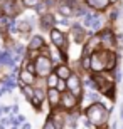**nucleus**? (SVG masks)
<instances>
[{"label":"nucleus","instance_id":"nucleus-4","mask_svg":"<svg viewBox=\"0 0 123 129\" xmlns=\"http://www.w3.org/2000/svg\"><path fill=\"white\" fill-rule=\"evenodd\" d=\"M67 87H69V91H71L73 96H81V82L79 79L76 76H69L67 77Z\"/></svg>","mask_w":123,"mask_h":129},{"label":"nucleus","instance_id":"nucleus-23","mask_svg":"<svg viewBox=\"0 0 123 129\" xmlns=\"http://www.w3.org/2000/svg\"><path fill=\"white\" fill-rule=\"evenodd\" d=\"M83 67H84V69H88V67H90V57H88V55L83 59Z\"/></svg>","mask_w":123,"mask_h":129},{"label":"nucleus","instance_id":"nucleus-17","mask_svg":"<svg viewBox=\"0 0 123 129\" xmlns=\"http://www.w3.org/2000/svg\"><path fill=\"white\" fill-rule=\"evenodd\" d=\"M5 87H7V89H12V87H15L14 77H7V79H5Z\"/></svg>","mask_w":123,"mask_h":129},{"label":"nucleus","instance_id":"nucleus-18","mask_svg":"<svg viewBox=\"0 0 123 129\" xmlns=\"http://www.w3.org/2000/svg\"><path fill=\"white\" fill-rule=\"evenodd\" d=\"M59 12L62 15H71V7H67V5H61L59 7Z\"/></svg>","mask_w":123,"mask_h":129},{"label":"nucleus","instance_id":"nucleus-8","mask_svg":"<svg viewBox=\"0 0 123 129\" xmlns=\"http://www.w3.org/2000/svg\"><path fill=\"white\" fill-rule=\"evenodd\" d=\"M88 5H91L93 9H98V10H103L106 5H108V0H86Z\"/></svg>","mask_w":123,"mask_h":129},{"label":"nucleus","instance_id":"nucleus-11","mask_svg":"<svg viewBox=\"0 0 123 129\" xmlns=\"http://www.w3.org/2000/svg\"><path fill=\"white\" fill-rule=\"evenodd\" d=\"M49 101L52 106H57V102H59V91L54 87H51V91H49Z\"/></svg>","mask_w":123,"mask_h":129},{"label":"nucleus","instance_id":"nucleus-10","mask_svg":"<svg viewBox=\"0 0 123 129\" xmlns=\"http://www.w3.org/2000/svg\"><path fill=\"white\" fill-rule=\"evenodd\" d=\"M29 47H30V49H41V47H44V39L39 37V35L32 37V39H30V44H29Z\"/></svg>","mask_w":123,"mask_h":129},{"label":"nucleus","instance_id":"nucleus-15","mask_svg":"<svg viewBox=\"0 0 123 129\" xmlns=\"http://www.w3.org/2000/svg\"><path fill=\"white\" fill-rule=\"evenodd\" d=\"M95 19H98V15H96V14H88L84 17V25H91V22H93Z\"/></svg>","mask_w":123,"mask_h":129},{"label":"nucleus","instance_id":"nucleus-26","mask_svg":"<svg viewBox=\"0 0 123 129\" xmlns=\"http://www.w3.org/2000/svg\"><path fill=\"white\" fill-rule=\"evenodd\" d=\"M15 121H17V122L20 124V122H25V117H24V116H19V117H17Z\"/></svg>","mask_w":123,"mask_h":129},{"label":"nucleus","instance_id":"nucleus-12","mask_svg":"<svg viewBox=\"0 0 123 129\" xmlns=\"http://www.w3.org/2000/svg\"><path fill=\"white\" fill-rule=\"evenodd\" d=\"M20 79H22L24 84H32V82H34L32 72H29V71H22V72H20Z\"/></svg>","mask_w":123,"mask_h":129},{"label":"nucleus","instance_id":"nucleus-7","mask_svg":"<svg viewBox=\"0 0 123 129\" xmlns=\"http://www.w3.org/2000/svg\"><path fill=\"white\" fill-rule=\"evenodd\" d=\"M71 76V71H69V67L67 66H59L57 67V79H67V77Z\"/></svg>","mask_w":123,"mask_h":129},{"label":"nucleus","instance_id":"nucleus-20","mask_svg":"<svg viewBox=\"0 0 123 129\" xmlns=\"http://www.w3.org/2000/svg\"><path fill=\"white\" fill-rule=\"evenodd\" d=\"M57 81H59V79H57L56 76H51V77H49V81H47V84H49L51 87H56V86H57Z\"/></svg>","mask_w":123,"mask_h":129},{"label":"nucleus","instance_id":"nucleus-5","mask_svg":"<svg viewBox=\"0 0 123 129\" xmlns=\"http://www.w3.org/2000/svg\"><path fill=\"white\" fill-rule=\"evenodd\" d=\"M51 39H52V42L56 44L57 47H64V44H66L64 35H62L59 30H51Z\"/></svg>","mask_w":123,"mask_h":129},{"label":"nucleus","instance_id":"nucleus-21","mask_svg":"<svg viewBox=\"0 0 123 129\" xmlns=\"http://www.w3.org/2000/svg\"><path fill=\"white\" fill-rule=\"evenodd\" d=\"M19 29H20V30H29V22L22 20V22L19 24Z\"/></svg>","mask_w":123,"mask_h":129},{"label":"nucleus","instance_id":"nucleus-25","mask_svg":"<svg viewBox=\"0 0 123 129\" xmlns=\"http://www.w3.org/2000/svg\"><path fill=\"white\" fill-rule=\"evenodd\" d=\"M36 7H37V12H39V14H44L46 7H42V5H36Z\"/></svg>","mask_w":123,"mask_h":129},{"label":"nucleus","instance_id":"nucleus-14","mask_svg":"<svg viewBox=\"0 0 123 129\" xmlns=\"http://www.w3.org/2000/svg\"><path fill=\"white\" fill-rule=\"evenodd\" d=\"M52 22H54L52 15H46V17L42 19V29H47V27H49L47 24H52Z\"/></svg>","mask_w":123,"mask_h":129},{"label":"nucleus","instance_id":"nucleus-3","mask_svg":"<svg viewBox=\"0 0 123 129\" xmlns=\"http://www.w3.org/2000/svg\"><path fill=\"white\" fill-rule=\"evenodd\" d=\"M36 71H37V74L39 76H46V74H49L51 72V69H52V66H51V60H49L47 57H39L37 60H36V67H34Z\"/></svg>","mask_w":123,"mask_h":129},{"label":"nucleus","instance_id":"nucleus-2","mask_svg":"<svg viewBox=\"0 0 123 129\" xmlns=\"http://www.w3.org/2000/svg\"><path fill=\"white\" fill-rule=\"evenodd\" d=\"M86 116H88L90 122L99 126L108 119V109H106L103 104H98V102H96V104L90 106V107L86 109Z\"/></svg>","mask_w":123,"mask_h":129},{"label":"nucleus","instance_id":"nucleus-19","mask_svg":"<svg viewBox=\"0 0 123 129\" xmlns=\"http://www.w3.org/2000/svg\"><path fill=\"white\" fill-rule=\"evenodd\" d=\"M39 2L41 0H24V5L25 7H36V5H39Z\"/></svg>","mask_w":123,"mask_h":129},{"label":"nucleus","instance_id":"nucleus-1","mask_svg":"<svg viewBox=\"0 0 123 129\" xmlns=\"http://www.w3.org/2000/svg\"><path fill=\"white\" fill-rule=\"evenodd\" d=\"M116 64L115 54L110 50H95V54L90 57V67L96 72H101L104 69H113Z\"/></svg>","mask_w":123,"mask_h":129},{"label":"nucleus","instance_id":"nucleus-27","mask_svg":"<svg viewBox=\"0 0 123 129\" xmlns=\"http://www.w3.org/2000/svg\"><path fill=\"white\" fill-rule=\"evenodd\" d=\"M24 129H30V124H24Z\"/></svg>","mask_w":123,"mask_h":129},{"label":"nucleus","instance_id":"nucleus-9","mask_svg":"<svg viewBox=\"0 0 123 129\" xmlns=\"http://www.w3.org/2000/svg\"><path fill=\"white\" fill-rule=\"evenodd\" d=\"M62 104H64V107H74L76 106V99H74V96L73 94H64L62 96Z\"/></svg>","mask_w":123,"mask_h":129},{"label":"nucleus","instance_id":"nucleus-29","mask_svg":"<svg viewBox=\"0 0 123 129\" xmlns=\"http://www.w3.org/2000/svg\"><path fill=\"white\" fill-rule=\"evenodd\" d=\"M14 129H17V127H14Z\"/></svg>","mask_w":123,"mask_h":129},{"label":"nucleus","instance_id":"nucleus-30","mask_svg":"<svg viewBox=\"0 0 123 129\" xmlns=\"http://www.w3.org/2000/svg\"><path fill=\"white\" fill-rule=\"evenodd\" d=\"M0 94H2V92H0Z\"/></svg>","mask_w":123,"mask_h":129},{"label":"nucleus","instance_id":"nucleus-6","mask_svg":"<svg viewBox=\"0 0 123 129\" xmlns=\"http://www.w3.org/2000/svg\"><path fill=\"white\" fill-rule=\"evenodd\" d=\"M2 9L7 15H14L17 10H15V5H14V0H5L4 4H2Z\"/></svg>","mask_w":123,"mask_h":129},{"label":"nucleus","instance_id":"nucleus-22","mask_svg":"<svg viewBox=\"0 0 123 129\" xmlns=\"http://www.w3.org/2000/svg\"><path fill=\"white\" fill-rule=\"evenodd\" d=\"M42 129H57V127L54 126V122H52V121H47V122L44 124V127H42Z\"/></svg>","mask_w":123,"mask_h":129},{"label":"nucleus","instance_id":"nucleus-28","mask_svg":"<svg viewBox=\"0 0 123 129\" xmlns=\"http://www.w3.org/2000/svg\"><path fill=\"white\" fill-rule=\"evenodd\" d=\"M108 2H111V4H116V2H118V0H108Z\"/></svg>","mask_w":123,"mask_h":129},{"label":"nucleus","instance_id":"nucleus-13","mask_svg":"<svg viewBox=\"0 0 123 129\" xmlns=\"http://www.w3.org/2000/svg\"><path fill=\"white\" fill-rule=\"evenodd\" d=\"M73 32H74V37H76V40H81V39H83V35H84V30L81 29L79 25L76 24L74 27H73Z\"/></svg>","mask_w":123,"mask_h":129},{"label":"nucleus","instance_id":"nucleus-24","mask_svg":"<svg viewBox=\"0 0 123 129\" xmlns=\"http://www.w3.org/2000/svg\"><path fill=\"white\" fill-rule=\"evenodd\" d=\"M36 99H39V101H42V99H44L42 91H36Z\"/></svg>","mask_w":123,"mask_h":129},{"label":"nucleus","instance_id":"nucleus-16","mask_svg":"<svg viewBox=\"0 0 123 129\" xmlns=\"http://www.w3.org/2000/svg\"><path fill=\"white\" fill-rule=\"evenodd\" d=\"M9 24L12 25V22H10L9 19H2V17H0V30H5L9 27Z\"/></svg>","mask_w":123,"mask_h":129}]
</instances>
